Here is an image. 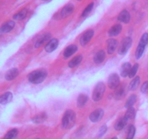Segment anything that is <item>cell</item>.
<instances>
[{"label":"cell","mask_w":148,"mask_h":139,"mask_svg":"<svg viewBox=\"0 0 148 139\" xmlns=\"http://www.w3.org/2000/svg\"><path fill=\"white\" fill-rule=\"evenodd\" d=\"M48 72L45 69H40L37 70L33 71L28 75V81L31 83L39 84L44 81L47 77Z\"/></svg>","instance_id":"cell-1"},{"label":"cell","mask_w":148,"mask_h":139,"mask_svg":"<svg viewBox=\"0 0 148 139\" xmlns=\"http://www.w3.org/2000/svg\"><path fill=\"white\" fill-rule=\"evenodd\" d=\"M75 113L72 110H66L64 114L62 120V127L64 129H70L74 126L75 123Z\"/></svg>","instance_id":"cell-2"},{"label":"cell","mask_w":148,"mask_h":139,"mask_svg":"<svg viewBox=\"0 0 148 139\" xmlns=\"http://www.w3.org/2000/svg\"><path fill=\"white\" fill-rule=\"evenodd\" d=\"M106 91L105 84L103 82H100L95 85L92 93V99L95 101H98L103 98L104 92Z\"/></svg>","instance_id":"cell-3"},{"label":"cell","mask_w":148,"mask_h":139,"mask_svg":"<svg viewBox=\"0 0 148 139\" xmlns=\"http://www.w3.org/2000/svg\"><path fill=\"white\" fill-rule=\"evenodd\" d=\"M132 43V40L130 37H127L121 41V45H120L119 48V54H125L129 49H130Z\"/></svg>","instance_id":"cell-4"},{"label":"cell","mask_w":148,"mask_h":139,"mask_svg":"<svg viewBox=\"0 0 148 139\" xmlns=\"http://www.w3.org/2000/svg\"><path fill=\"white\" fill-rule=\"evenodd\" d=\"M108 84L111 89H116L120 85V79L119 75L115 73L111 74L108 78Z\"/></svg>","instance_id":"cell-5"},{"label":"cell","mask_w":148,"mask_h":139,"mask_svg":"<svg viewBox=\"0 0 148 139\" xmlns=\"http://www.w3.org/2000/svg\"><path fill=\"white\" fill-rule=\"evenodd\" d=\"M74 10H75V7L72 4H66L65 7L62 8L61 12H59V17L61 18H66L68 16L70 15L72 12H73Z\"/></svg>","instance_id":"cell-6"},{"label":"cell","mask_w":148,"mask_h":139,"mask_svg":"<svg viewBox=\"0 0 148 139\" xmlns=\"http://www.w3.org/2000/svg\"><path fill=\"white\" fill-rule=\"evenodd\" d=\"M94 35V31L92 30H89L88 31L85 32L80 38V40H79V43L82 45V46H85V45L88 44L90 42V41L91 40L92 37H93Z\"/></svg>","instance_id":"cell-7"},{"label":"cell","mask_w":148,"mask_h":139,"mask_svg":"<svg viewBox=\"0 0 148 139\" xmlns=\"http://www.w3.org/2000/svg\"><path fill=\"white\" fill-rule=\"evenodd\" d=\"M103 114V110L101 109H95V111L91 113L90 115V120L92 122H97L102 119Z\"/></svg>","instance_id":"cell-8"},{"label":"cell","mask_w":148,"mask_h":139,"mask_svg":"<svg viewBox=\"0 0 148 139\" xmlns=\"http://www.w3.org/2000/svg\"><path fill=\"white\" fill-rule=\"evenodd\" d=\"M58 45H59V41H58V39H53L49 41V43L46 45V46H45V50L48 53H51V52H53L57 48Z\"/></svg>","instance_id":"cell-9"},{"label":"cell","mask_w":148,"mask_h":139,"mask_svg":"<svg viewBox=\"0 0 148 139\" xmlns=\"http://www.w3.org/2000/svg\"><path fill=\"white\" fill-rule=\"evenodd\" d=\"M130 19H131V16H130V12L125 10L121 11L118 16V20L121 23H126V24L130 23Z\"/></svg>","instance_id":"cell-10"},{"label":"cell","mask_w":148,"mask_h":139,"mask_svg":"<svg viewBox=\"0 0 148 139\" xmlns=\"http://www.w3.org/2000/svg\"><path fill=\"white\" fill-rule=\"evenodd\" d=\"M50 39H51L50 33H44V34H42L41 36L38 39V40L36 41V43H35V46H36V48L40 47V46H42L43 43H46V41H48Z\"/></svg>","instance_id":"cell-11"},{"label":"cell","mask_w":148,"mask_h":139,"mask_svg":"<svg viewBox=\"0 0 148 139\" xmlns=\"http://www.w3.org/2000/svg\"><path fill=\"white\" fill-rule=\"evenodd\" d=\"M77 51V46L76 45H69V46H67L65 49L64 52V57L65 59L70 57Z\"/></svg>","instance_id":"cell-12"},{"label":"cell","mask_w":148,"mask_h":139,"mask_svg":"<svg viewBox=\"0 0 148 139\" xmlns=\"http://www.w3.org/2000/svg\"><path fill=\"white\" fill-rule=\"evenodd\" d=\"M118 45V42L116 39H109L107 42V52L108 54H111L114 52V51L116 49V46Z\"/></svg>","instance_id":"cell-13"},{"label":"cell","mask_w":148,"mask_h":139,"mask_svg":"<svg viewBox=\"0 0 148 139\" xmlns=\"http://www.w3.org/2000/svg\"><path fill=\"white\" fill-rule=\"evenodd\" d=\"M19 74V71L17 68H12L9 70L5 74V79L7 81H12L14 80V78H17V76Z\"/></svg>","instance_id":"cell-14"},{"label":"cell","mask_w":148,"mask_h":139,"mask_svg":"<svg viewBox=\"0 0 148 139\" xmlns=\"http://www.w3.org/2000/svg\"><path fill=\"white\" fill-rule=\"evenodd\" d=\"M122 30V26L121 24H116L111 28L108 31V35L110 36H116L119 34Z\"/></svg>","instance_id":"cell-15"},{"label":"cell","mask_w":148,"mask_h":139,"mask_svg":"<svg viewBox=\"0 0 148 139\" xmlns=\"http://www.w3.org/2000/svg\"><path fill=\"white\" fill-rule=\"evenodd\" d=\"M106 58V53L103 50H100L94 56V62L95 64H101L104 61Z\"/></svg>","instance_id":"cell-16"},{"label":"cell","mask_w":148,"mask_h":139,"mask_svg":"<svg viewBox=\"0 0 148 139\" xmlns=\"http://www.w3.org/2000/svg\"><path fill=\"white\" fill-rule=\"evenodd\" d=\"M14 25L15 24L13 21H8L1 25V27L0 28V30L2 33H9L14 28Z\"/></svg>","instance_id":"cell-17"},{"label":"cell","mask_w":148,"mask_h":139,"mask_svg":"<svg viewBox=\"0 0 148 139\" xmlns=\"http://www.w3.org/2000/svg\"><path fill=\"white\" fill-rule=\"evenodd\" d=\"M131 68L132 66L129 62H125V63L123 64V65L121 67V70H120L121 76L123 78H126L127 76H128L130 72V70H131Z\"/></svg>","instance_id":"cell-18"},{"label":"cell","mask_w":148,"mask_h":139,"mask_svg":"<svg viewBox=\"0 0 148 139\" xmlns=\"http://www.w3.org/2000/svg\"><path fill=\"white\" fill-rule=\"evenodd\" d=\"M82 55H78V56H76L75 57H74L72 60L69 61V62L68 63V65H69V67L73 68L77 67V65H79V64L81 63V62L82 61Z\"/></svg>","instance_id":"cell-19"},{"label":"cell","mask_w":148,"mask_h":139,"mask_svg":"<svg viewBox=\"0 0 148 139\" xmlns=\"http://www.w3.org/2000/svg\"><path fill=\"white\" fill-rule=\"evenodd\" d=\"M127 122H128V120L125 117H124L116 122V123L114 125V127L116 130H121L124 129V127L127 125Z\"/></svg>","instance_id":"cell-20"},{"label":"cell","mask_w":148,"mask_h":139,"mask_svg":"<svg viewBox=\"0 0 148 139\" xmlns=\"http://www.w3.org/2000/svg\"><path fill=\"white\" fill-rule=\"evenodd\" d=\"M12 98V94L11 92H7L0 96V104H6L11 101Z\"/></svg>","instance_id":"cell-21"},{"label":"cell","mask_w":148,"mask_h":139,"mask_svg":"<svg viewBox=\"0 0 148 139\" xmlns=\"http://www.w3.org/2000/svg\"><path fill=\"white\" fill-rule=\"evenodd\" d=\"M47 119V115H46V113H40V114H37V115L35 116L32 120H33V122L35 123H42L43 122H45Z\"/></svg>","instance_id":"cell-22"},{"label":"cell","mask_w":148,"mask_h":139,"mask_svg":"<svg viewBox=\"0 0 148 139\" xmlns=\"http://www.w3.org/2000/svg\"><path fill=\"white\" fill-rule=\"evenodd\" d=\"M88 100V96L84 94H81L77 98V107H83Z\"/></svg>","instance_id":"cell-23"},{"label":"cell","mask_w":148,"mask_h":139,"mask_svg":"<svg viewBox=\"0 0 148 139\" xmlns=\"http://www.w3.org/2000/svg\"><path fill=\"white\" fill-rule=\"evenodd\" d=\"M27 14V9H23V10H20L19 12H17V14H14L13 16V18L16 20H22L23 19H25L26 17Z\"/></svg>","instance_id":"cell-24"},{"label":"cell","mask_w":148,"mask_h":139,"mask_svg":"<svg viewBox=\"0 0 148 139\" xmlns=\"http://www.w3.org/2000/svg\"><path fill=\"white\" fill-rule=\"evenodd\" d=\"M140 83V78L139 76L135 77L132 81H131L130 84V91H135L137 88H138L139 85Z\"/></svg>","instance_id":"cell-25"},{"label":"cell","mask_w":148,"mask_h":139,"mask_svg":"<svg viewBox=\"0 0 148 139\" xmlns=\"http://www.w3.org/2000/svg\"><path fill=\"white\" fill-rule=\"evenodd\" d=\"M145 49V45L143 44V43H140L137 46V49H136L135 52V56L137 59H140L143 54V52H144Z\"/></svg>","instance_id":"cell-26"},{"label":"cell","mask_w":148,"mask_h":139,"mask_svg":"<svg viewBox=\"0 0 148 139\" xmlns=\"http://www.w3.org/2000/svg\"><path fill=\"white\" fill-rule=\"evenodd\" d=\"M124 88L122 86H120V85L117 87L115 89V93H114V97H115L116 99L119 100L121 99V97L124 96Z\"/></svg>","instance_id":"cell-27"},{"label":"cell","mask_w":148,"mask_h":139,"mask_svg":"<svg viewBox=\"0 0 148 139\" xmlns=\"http://www.w3.org/2000/svg\"><path fill=\"white\" fill-rule=\"evenodd\" d=\"M135 114H136L135 109L132 107H130V108H128V110H127V112H126L125 116H124V117H125L129 121V120H133V119L135 117Z\"/></svg>","instance_id":"cell-28"},{"label":"cell","mask_w":148,"mask_h":139,"mask_svg":"<svg viewBox=\"0 0 148 139\" xmlns=\"http://www.w3.org/2000/svg\"><path fill=\"white\" fill-rule=\"evenodd\" d=\"M136 101H137V96L134 95V94L130 96V98H128V100H127V102H126L125 107L126 108L128 109V108H130V107H133V105L135 104Z\"/></svg>","instance_id":"cell-29"},{"label":"cell","mask_w":148,"mask_h":139,"mask_svg":"<svg viewBox=\"0 0 148 139\" xmlns=\"http://www.w3.org/2000/svg\"><path fill=\"white\" fill-rule=\"evenodd\" d=\"M17 133H18V131L17 129H12L6 134L4 139H15L17 136Z\"/></svg>","instance_id":"cell-30"},{"label":"cell","mask_w":148,"mask_h":139,"mask_svg":"<svg viewBox=\"0 0 148 139\" xmlns=\"http://www.w3.org/2000/svg\"><path fill=\"white\" fill-rule=\"evenodd\" d=\"M136 129L134 125H130V128L128 130V134H127V138L126 139H133L134 137V135H135Z\"/></svg>","instance_id":"cell-31"},{"label":"cell","mask_w":148,"mask_h":139,"mask_svg":"<svg viewBox=\"0 0 148 139\" xmlns=\"http://www.w3.org/2000/svg\"><path fill=\"white\" fill-rule=\"evenodd\" d=\"M93 7H94L93 2L90 3L89 5H88V7H87L84 10L83 12H82V17H86L87 15H88V14H90V12L92 10V9H93Z\"/></svg>","instance_id":"cell-32"},{"label":"cell","mask_w":148,"mask_h":139,"mask_svg":"<svg viewBox=\"0 0 148 139\" xmlns=\"http://www.w3.org/2000/svg\"><path fill=\"white\" fill-rule=\"evenodd\" d=\"M138 68H139V65L137 63H136L135 65L131 68V70H130V74H129V77H130V78H132L135 76L136 74H137V70H138Z\"/></svg>","instance_id":"cell-33"},{"label":"cell","mask_w":148,"mask_h":139,"mask_svg":"<svg viewBox=\"0 0 148 139\" xmlns=\"http://www.w3.org/2000/svg\"><path fill=\"white\" fill-rule=\"evenodd\" d=\"M140 43H143V44L146 45L148 43V33H144L142 36L141 39H140Z\"/></svg>","instance_id":"cell-34"},{"label":"cell","mask_w":148,"mask_h":139,"mask_svg":"<svg viewBox=\"0 0 148 139\" xmlns=\"http://www.w3.org/2000/svg\"><path fill=\"white\" fill-rule=\"evenodd\" d=\"M141 91L143 94H147V93H148V81H146L145 83L143 84L141 87Z\"/></svg>","instance_id":"cell-35"},{"label":"cell","mask_w":148,"mask_h":139,"mask_svg":"<svg viewBox=\"0 0 148 139\" xmlns=\"http://www.w3.org/2000/svg\"><path fill=\"white\" fill-rule=\"evenodd\" d=\"M106 130H107L106 125L102 126V127H101V130H99V134H98L99 137H101V136H103V135L106 133Z\"/></svg>","instance_id":"cell-36"},{"label":"cell","mask_w":148,"mask_h":139,"mask_svg":"<svg viewBox=\"0 0 148 139\" xmlns=\"http://www.w3.org/2000/svg\"><path fill=\"white\" fill-rule=\"evenodd\" d=\"M112 139H117V138H113Z\"/></svg>","instance_id":"cell-37"},{"label":"cell","mask_w":148,"mask_h":139,"mask_svg":"<svg viewBox=\"0 0 148 139\" xmlns=\"http://www.w3.org/2000/svg\"><path fill=\"white\" fill-rule=\"evenodd\" d=\"M42 1H49V0H42Z\"/></svg>","instance_id":"cell-38"},{"label":"cell","mask_w":148,"mask_h":139,"mask_svg":"<svg viewBox=\"0 0 148 139\" xmlns=\"http://www.w3.org/2000/svg\"><path fill=\"white\" fill-rule=\"evenodd\" d=\"M77 1H82V0H77Z\"/></svg>","instance_id":"cell-39"}]
</instances>
